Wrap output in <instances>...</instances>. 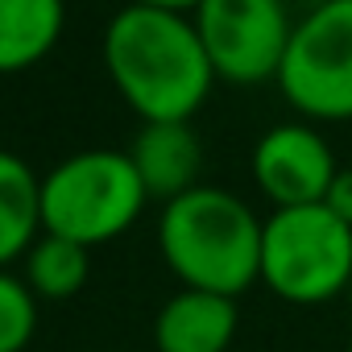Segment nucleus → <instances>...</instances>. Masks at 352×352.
<instances>
[{
    "mask_svg": "<svg viewBox=\"0 0 352 352\" xmlns=\"http://www.w3.org/2000/svg\"><path fill=\"white\" fill-rule=\"evenodd\" d=\"M274 83L307 120H352V0H323L294 21Z\"/></svg>",
    "mask_w": 352,
    "mask_h": 352,
    "instance_id": "5",
    "label": "nucleus"
},
{
    "mask_svg": "<svg viewBox=\"0 0 352 352\" xmlns=\"http://www.w3.org/2000/svg\"><path fill=\"white\" fill-rule=\"evenodd\" d=\"M348 352H352V340H348Z\"/></svg>",
    "mask_w": 352,
    "mask_h": 352,
    "instance_id": "17",
    "label": "nucleus"
},
{
    "mask_svg": "<svg viewBox=\"0 0 352 352\" xmlns=\"http://www.w3.org/2000/svg\"><path fill=\"white\" fill-rule=\"evenodd\" d=\"M336 170V153L311 120L274 124L253 145V183L274 204V212L323 204Z\"/></svg>",
    "mask_w": 352,
    "mask_h": 352,
    "instance_id": "7",
    "label": "nucleus"
},
{
    "mask_svg": "<svg viewBox=\"0 0 352 352\" xmlns=\"http://www.w3.org/2000/svg\"><path fill=\"white\" fill-rule=\"evenodd\" d=\"M220 83H274L294 34L286 0H204L191 13Z\"/></svg>",
    "mask_w": 352,
    "mask_h": 352,
    "instance_id": "6",
    "label": "nucleus"
},
{
    "mask_svg": "<svg viewBox=\"0 0 352 352\" xmlns=\"http://www.w3.org/2000/svg\"><path fill=\"white\" fill-rule=\"evenodd\" d=\"M141 183L149 199H179L191 187H199V170H204V145L191 120H153L141 124L133 149H129Z\"/></svg>",
    "mask_w": 352,
    "mask_h": 352,
    "instance_id": "9",
    "label": "nucleus"
},
{
    "mask_svg": "<svg viewBox=\"0 0 352 352\" xmlns=\"http://www.w3.org/2000/svg\"><path fill=\"white\" fill-rule=\"evenodd\" d=\"M129 5H141V9H162V13H195L204 0H129Z\"/></svg>",
    "mask_w": 352,
    "mask_h": 352,
    "instance_id": "15",
    "label": "nucleus"
},
{
    "mask_svg": "<svg viewBox=\"0 0 352 352\" xmlns=\"http://www.w3.org/2000/svg\"><path fill=\"white\" fill-rule=\"evenodd\" d=\"M344 298H348V302H352V282H348V290H344Z\"/></svg>",
    "mask_w": 352,
    "mask_h": 352,
    "instance_id": "16",
    "label": "nucleus"
},
{
    "mask_svg": "<svg viewBox=\"0 0 352 352\" xmlns=\"http://www.w3.org/2000/svg\"><path fill=\"white\" fill-rule=\"evenodd\" d=\"M42 236V179L13 149H0V270L25 261Z\"/></svg>",
    "mask_w": 352,
    "mask_h": 352,
    "instance_id": "11",
    "label": "nucleus"
},
{
    "mask_svg": "<svg viewBox=\"0 0 352 352\" xmlns=\"http://www.w3.org/2000/svg\"><path fill=\"white\" fill-rule=\"evenodd\" d=\"M104 67L120 100L153 120H191L220 83L187 13L124 5L104 30Z\"/></svg>",
    "mask_w": 352,
    "mask_h": 352,
    "instance_id": "1",
    "label": "nucleus"
},
{
    "mask_svg": "<svg viewBox=\"0 0 352 352\" xmlns=\"http://www.w3.org/2000/svg\"><path fill=\"white\" fill-rule=\"evenodd\" d=\"M236 298L216 290L183 286L153 315V348L157 352H228L236 340Z\"/></svg>",
    "mask_w": 352,
    "mask_h": 352,
    "instance_id": "8",
    "label": "nucleus"
},
{
    "mask_svg": "<svg viewBox=\"0 0 352 352\" xmlns=\"http://www.w3.org/2000/svg\"><path fill=\"white\" fill-rule=\"evenodd\" d=\"M87 274H91V249H83L67 236H50V232H42L34 241V249L25 253V265H21L25 286L50 302L79 294L87 286Z\"/></svg>",
    "mask_w": 352,
    "mask_h": 352,
    "instance_id": "12",
    "label": "nucleus"
},
{
    "mask_svg": "<svg viewBox=\"0 0 352 352\" xmlns=\"http://www.w3.org/2000/svg\"><path fill=\"white\" fill-rule=\"evenodd\" d=\"M323 208L352 228V166H340L336 170V179H331V187L323 195Z\"/></svg>",
    "mask_w": 352,
    "mask_h": 352,
    "instance_id": "14",
    "label": "nucleus"
},
{
    "mask_svg": "<svg viewBox=\"0 0 352 352\" xmlns=\"http://www.w3.org/2000/svg\"><path fill=\"white\" fill-rule=\"evenodd\" d=\"M261 228L265 220L241 195L199 183L162 204L157 249L183 286L236 298L261 282Z\"/></svg>",
    "mask_w": 352,
    "mask_h": 352,
    "instance_id": "2",
    "label": "nucleus"
},
{
    "mask_svg": "<svg viewBox=\"0 0 352 352\" xmlns=\"http://www.w3.org/2000/svg\"><path fill=\"white\" fill-rule=\"evenodd\" d=\"M261 282L294 307L340 298L352 282V228L323 204L270 212L261 228Z\"/></svg>",
    "mask_w": 352,
    "mask_h": 352,
    "instance_id": "4",
    "label": "nucleus"
},
{
    "mask_svg": "<svg viewBox=\"0 0 352 352\" xmlns=\"http://www.w3.org/2000/svg\"><path fill=\"white\" fill-rule=\"evenodd\" d=\"M63 0H0V75L38 67L63 38Z\"/></svg>",
    "mask_w": 352,
    "mask_h": 352,
    "instance_id": "10",
    "label": "nucleus"
},
{
    "mask_svg": "<svg viewBox=\"0 0 352 352\" xmlns=\"http://www.w3.org/2000/svg\"><path fill=\"white\" fill-rule=\"evenodd\" d=\"M149 204V191L124 149H83L42 179V232L83 249L124 236Z\"/></svg>",
    "mask_w": 352,
    "mask_h": 352,
    "instance_id": "3",
    "label": "nucleus"
},
{
    "mask_svg": "<svg viewBox=\"0 0 352 352\" xmlns=\"http://www.w3.org/2000/svg\"><path fill=\"white\" fill-rule=\"evenodd\" d=\"M38 331V294L21 274L0 270V352H25Z\"/></svg>",
    "mask_w": 352,
    "mask_h": 352,
    "instance_id": "13",
    "label": "nucleus"
}]
</instances>
